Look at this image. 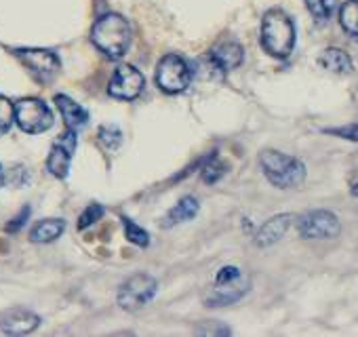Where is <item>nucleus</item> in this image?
Wrapping results in <instances>:
<instances>
[{"label":"nucleus","instance_id":"obj_1","mask_svg":"<svg viewBox=\"0 0 358 337\" xmlns=\"http://www.w3.org/2000/svg\"><path fill=\"white\" fill-rule=\"evenodd\" d=\"M131 26L124 17L116 15V13H108L101 15L91 32V41L93 45L106 53L108 57L116 59L122 57L127 53V49L131 47Z\"/></svg>","mask_w":358,"mask_h":337},{"label":"nucleus","instance_id":"obj_2","mask_svg":"<svg viewBox=\"0 0 358 337\" xmlns=\"http://www.w3.org/2000/svg\"><path fill=\"white\" fill-rule=\"evenodd\" d=\"M262 45L272 57H289L295 47V24L280 11L272 9L262 20Z\"/></svg>","mask_w":358,"mask_h":337},{"label":"nucleus","instance_id":"obj_3","mask_svg":"<svg viewBox=\"0 0 358 337\" xmlns=\"http://www.w3.org/2000/svg\"><path fill=\"white\" fill-rule=\"evenodd\" d=\"M259 164L268 182L276 188H297L306 180L303 162L278 150H264L259 154Z\"/></svg>","mask_w":358,"mask_h":337},{"label":"nucleus","instance_id":"obj_4","mask_svg":"<svg viewBox=\"0 0 358 337\" xmlns=\"http://www.w3.org/2000/svg\"><path fill=\"white\" fill-rule=\"evenodd\" d=\"M249 276L234 268V266H226L215 274L213 285L209 287L205 301L209 308H224L230 306L234 301H238L247 291H249Z\"/></svg>","mask_w":358,"mask_h":337},{"label":"nucleus","instance_id":"obj_5","mask_svg":"<svg viewBox=\"0 0 358 337\" xmlns=\"http://www.w3.org/2000/svg\"><path fill=\"white\" fill-rule=\"evenodd\" d=\"M156 83L164 93H182L192 83V70L190 64L179 55H166L160 59L156 68Z\"/></svg>","mask_w":358,"mask_h":337},{"label":"nucleus","instance_id":"obj_6","mask_svg":"<svg viewBox=\"0 0 358 337\" xmlns=\"http://www.w3.org/2000/svg\"><path fill=\"white\" fill-rule=\"evenodd\" d=\"M15 122L22 131L38 135L53 127V112L43 99L26 97L15 103Z\"/></svg>","mask_w":358,"mask_h":337},{"label":"nucleus","instance_id":"obj_7","mask_svg":"<svg viewBox=\"0 0 358 337\" xmlns=\"http://www.w3.org/2000/svg\"><path fill=\"white\" fill-rule=\"evenodd\" d=\"M297 230H299V234L303 238H310V241H329V238L339 236L341 226H339V220L331 211L316 209V211H308V213H303L299 217Z\"/></svg>","mask_w":358,"mask_h":337},{"label":"nucleus","instance_id":"obj_8","mask_svg":"<svg viewBox=\"0 0 358 337\" xmlns=\"http://www.w3.org/2000/svg\"><path fill=\"white\" fill-rule=\"evenodd\" d=\"M15 55L38 83H51L62 68L59 57L49 49H17Z\"/></svg>","mask_w":358,"mask_h":337},{"label":"nucleus","instance_id":"obj_9","mask_svg":"<svg viewBox=\"0 0 358 337\" xmlns=\"http://www.w3.org/2000/svg\"><path fill=\"white\" fill-rule=\"evenodd\" d=\"M156 295V280L150 274H135L127 278L118 291V303L124 310H139Z\"/></svg>","mask_w":358,"mask_h":337},{"label":"nucleus","instance_id":"obj_10","mask_svg":"<svg viewBox=\"0 0 358 337\" xmlns=\"http://www.w3.org/2000/svg\"><path fill=\"white\" fill-rule=\"evenodd\" d=\"M74 150H76V131L68 129L51 145V152H49V158H47V168H49L51 175H55L59 180H64L68 175Z\"/></svg>","mask_w":358,"mask_h":337},{"label":"nucleus","instance_id":"obj_11","mask_svg":"<svg viewBox=\"0 0 358 337\" xmlns=\"http://www.w3.org/2000/svg\"><path fill=\"white\" fill-rule=\"evenodd\" d=\"M108 91L116 99L131 101V99H135L143 91V76L133 66H118L114 70L112 78H110Z\"/></svg>","mask_w":358,"mask_h":337},{"label":"nucleus","instance_id":"obj_12","mask_svg":"<svg viewBox=\"0 0 358 337\" xmlns=\"http://www.w3.org/2000/svg\"><path fill=\"white\" fill-rule=\"evenodd\" d=\"M243 57H245V51L234 41H224V43L215 45L211 49V53H209V62L222 74H226L230 70H236L243 64Z\"/></svg>","mask_w":358,"mask_h":337},{"label":"nucleus","instance_id":"obj_13","mask_svg":"<svg viewBox=\"0 0 358 337\" xmlns=\"http://www.w3.org/2000/svg\"><path fill=\"white\" fill-rule=\"evenodd\" d=\"M38 324H41V318L32 310H26V308H15V310H9L0 316V329L9 335L32 333Z\"/></svg>","mask_w":358,"mask_h":337},{"label":"nucleus","instance_id":"obj_14","mask_svg":"<svg viewBox=\"0 0 358 337\" xmlns=\"http://www.w3.org/2000/svg\"><path fill=\"white\" fill-rule=\"evenodd\" d=\"M291 222H293V215H289V213L276 215V217L268 220V222L257 230V234H255V245H257V247H270V245L278 243V241L285 236V232L289 230Z\"/></svg>","mask_w":358,"mask_h":337},{"label":"nucleus","instance_id":"obj_15","mask_svg":"<svg viewBox=\"0 0 358 337\" xmlns=\"http://www.w3.org/2000/svg\"><path fill=\"white\" fill-rule=\"evenodd\" d=\"M55 103L64 116V122L70 131H78L89 122V114L83 106H78L74 99L66 97V95H55Z\"/></svg>","mask_w":358,"mask_h":337},{"label":"nucleus","instance_id":"obj_16","mask_svg":"<svg viewBox=\"0 0 358 337\" xmlns=\"http://www.w3.org/2000/svg\"><path fill=\"white\" fill-rule=\"evenodd\" d=\"M66 230V222L59 217H51V220H43L38 222L32 232H30V241L32 243H51L55 238H59Z\"/></svg>","mask_w":358,"mask_h":337},{"label":"nucleus","instance_id":"obj_17","mask_svg":"<svg viewBox=\"0 0 358 337\" xmlns=\"http://www.w3.org/2000/svg\"><path fill=\"white\" fill-rule=\"evenodd\" d=\"M199 201L194 199V196H186V199H182L179 201L171 211H169V215L164 217V222H162V226H175V224H179V222H188V220H192L196 213H199Z\"/></svg>","mask_w":358,"mask_h":337},{"label":"nucleus","instance_id":"obj_18","mask_svg":"<svg viewBox=\"0 0 358 337\" xmlns=\"http://www.w3.org/2000/svg\"><path fill=\"white\" fill-rule=\"evenodd\" d=\"M320 66L329 72H335V74H350L354 68L350 55L341 49H327L320 55Z\"/></svg>","mask_w":358,"mask_h":337},{"label":"nucleus","instance_id":"obj_19","mask_svg":"<svg viewBox=\"0 0 358 337\" xmlns=\"http://www.w3.org/2000/svg\"><path fill=\"white\" fill-rule=\"evenodd\" d=\"M339 24L354 41H358V0H348L339 9Z\"/></svg>","mask_w":358,"mask_h":337},{"label":"nucleus","instance_id":"obj_20","mask_svg":"<svg viewBox=\"0 0 358 337\" xmlns=\"http://www.w3.org/2000/svg\"><path fill=\"white\" fill-rule=\"evenodd\" d=\"M308 5V11L312 13V17L316 22H329L331 15L335 13V7H337V0H306Z\"/></svg>","mask_w":358,"mask_h":337},{"label":"nucleus","instance_id":"obj_21","mask_svg":"<svg viewBox=\"0 0 358 337\" xmlns=\"http://www.w3.org/2000/svg\"><path fill=\"white\" fill-rule=\"evenodd\" d=\"M13 122H15V106L5 95H0V137L11 129Z\"/></svg>","mask_w":358,"mask_h":337},{"label":"nucleus","instance_id":"obj_22","mask_svg":"<svg viewBox=\"0 0 358 337\" xmlns=\"http://www.w3.org/2000/svg\"><path fill=\"white\" fill-rule=\"evenodd\" d=\"M97 137H99V141H101L106 148H110V150H116V148L120 145V141H122V133H120V129L114 127V124H103V127H99Z\"/></svg>","mask_w":358,"mask_h":337},{"label":"nucleus","instance_id":"obj_23","mask_svg":"<svg viewBox=\"0 0 358 337\" xmlns=\"http://www.w3.org/2000/svg\"><path fill=\"white\" fill-rule=\"evenodd\" d=\"M122 222H124L127 238H129L133 245H139V247H148V245H150V236H148V232H145L143 228H139L135 222H131V220H127V217H122Z\"/></svg>","mask_w":358,"mask_h":337},{"label":"nucleus","instance_id":"obj_24","mask_svg":"<svg viewBox=\"0 0 358 337\" xmlns=\"http://www.w3.org/2000/svg\"><path fill=\"white\" fill-rule=\"evenodd\" d=\"M226 164L222 162V160H217V158H209V162L205 164V168H203V180L207 182V184H215L224 173H226Z\"/></svg>","mask_w":358,"mask_h":337},{"label":"nucleus","instance_id":"obj_25","mask_svg":"<svg viewBox=\"0 0 358 337\" xmlns=\"http://www.w3.org/2000/svg\"><path fill=\"white\" fill-rule=\"evenodd\" d=\"M103 215V207L101 205H89L85 211H83V215H80V220H78V228L83 230V228H89L91 224H95V222H99V217Z\"/></svg>","mask_w":358,"mask_h":337},{"label":"nucleus","instance_id":"obj_26","mask_svg":"<svg viewBox=\"0 0 358 337\" xmlns=\"http://www.w3.org/2000/svg\"><path fill=\"white\" fill-rule=\"evenodd\" d=\"M327 133H331V135H339V137L350 139V141H358V122L348 124V127H341V129H329Z\"/></svg>","mask_w":358,"mask_h":337},{"label":"nucleus","instance_id":"obj_27","mask_svg":"<svg viewBox=\"0 0 358 337\" xmlns=\"http://www.w3.org/2000/svg\"><path fill=\"white\" fill-rule=\"evenodd\" d=\"M28 217H30V207H26L17 217H13V220H11V224L7 226V232H17V230L26 224V220H28Z\"/></svg>","mask_w":358,"mask_h":337},{"label":"nucleus","instance_id":"obj_28","mask_svg":"<svg viewBox=\"0 0 358 337\" xmlns=\"http://www.w3.org/2000/svg\"><path fill=\"white\" fill-rule=\"evenodd\" d=\"M199 333L201 335H230V329L228 327H213V329H205V327H199Z\"/></svg>","mask_w":358,"mask_h":337},{"label":"nucleus","instance_id":"obj_29","mask_svg":"<svg viewBox=\"0 0 358 337\" xmlns=\"http://www.w3.org/2000/svg\"><path fill=\"white\" fill-rule=\"evenodd\" d=\"M352 194H354V196H358V184H354V186H352Z\"/></svg>","mask_w":358,"mask_h":337}]
</instances>
